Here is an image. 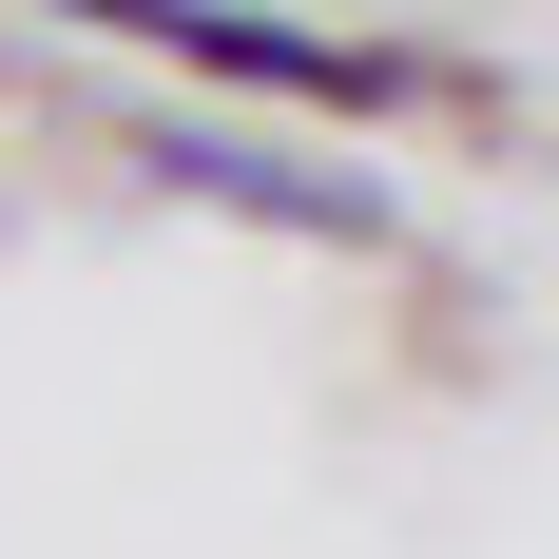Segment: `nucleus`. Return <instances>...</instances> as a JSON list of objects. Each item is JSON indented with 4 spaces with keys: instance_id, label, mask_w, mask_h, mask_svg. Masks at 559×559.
<instances>
[{
    "instance_id": "nucleus-1",
    "label": "nucleus",
    "mask_w": 559,
    "mask_h": 559,
    "mask_svg": "<svg viewBox=\"0 0 559 559\" xmlns=\"http://www.w3.org/2000/svg\"><path fill=\"white\" fill-rule=\"evenodd\" d=\"M39 20L155 39V58H193V78H231V97H329V116L405 97V58H367V39H309V20H251V0H39Z\"/></svg>"
},
{
    "instance_id": "nucleus-2",
    "label": "nucleus",
    "mask_w": 559,
    "mask_h": 559,
    "mask_svg": "<svg viewBox=\"0 0 559 559\" xmlns=\"http://www.w3.org/2000/svg\"><path fill=\"white\" fill-rule=\"evenodd\" d=\"M174 193H231V213H289V231H386L367 174H309V155H231V135H155Z\"/></svg>"
}]
</instances>
